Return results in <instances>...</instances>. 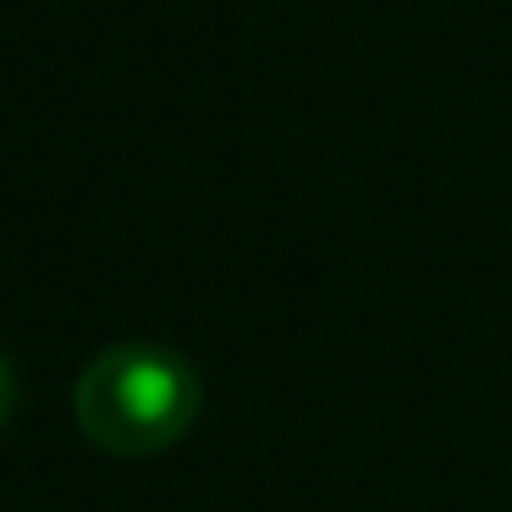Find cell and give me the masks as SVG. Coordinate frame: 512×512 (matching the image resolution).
<instances>
[{
  "label": "cell",
  "mask_w": 512,
  "mask_h": 512,
  "mask_svg": "<svg viewBox=\"0 0 512 512\" xmlns=\"http://www.w3.org/2000/svg\"><path fill=\"white\" fill-rule=\"evenodd\" d=\"M204 408V380L166 342H116L78 375L72 419L83 441L105 457H160L193 430Z\"/></svg>",
  "instance_id": "obj_1"
},
{
  "label": "cell",
  "mask_w": 512,
  "mask_h": 512,
  "mask_svg": "<svg viewBox=\"0 0 512 512\" xmlns=\"http://www.w3.org/2000/svg\"><path fill=\"white\" fill-rule=\"evenodd\" d=\"M12 413H17V364L6 358V347H0V430L12 424Z\"/></svg>",
  "instance_id": "obj_2"
}]
</instances>
